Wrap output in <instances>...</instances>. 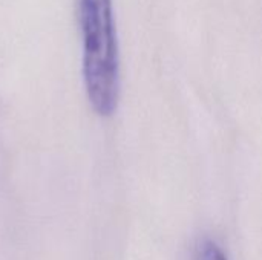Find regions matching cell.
<instances>
[{
  "label": "cell",
  "mask_w": 262,
  "mask_h": 260,
  "mask_svg": "<svg viewBox=\"0 0 262 260\" xmlns=\"http://www.w3.org/2000/svg\"><path fill=\"white\" fill-rule=\"evenodd\" d=\"M83 77L88 98L101 116L115 112L120 95V54L112 0H78Z\"/></svg>",
  "instance_id": "cell-1"
},
{
  "label": "cell",
  "mask_w": 262,
  "mask_h": 260,
  "mask_svg": "<svg viewBox=\"0 0 262 260\" xmlns=\"http://www.w3.org/2000/svg\"><path fill=\"white\" fill-rule=\"evenodd\" d=\"M196 260H227V256L213 241H204L198 247Z\"/></svg>",
  "instance_id": "cell-2"
}]
</instances>
